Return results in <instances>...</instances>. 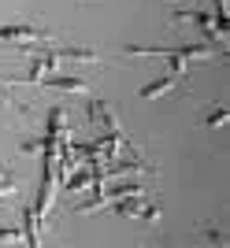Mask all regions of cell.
<instances>
[{"instance_id": "cell-9", "label": "cell", "mask_w": 230, "mask_h": 248, "mask_svg": "<svg viewBox=\"0 0 230 248\" xmlns=\"http://www.w3.org/2000/svg\"><path fill=\"white\" fill-rule=\"evenodd\" d=\"M11 189H15V182H11V178H4V167H0V193H11Z\"/></svg>"}, {"instance_id": "cell-7", "label": "cell", "mask_w": 230, "mask_h": 248, "mask_svg": "<svg viewBox=\"0 0 230 248\" xmlns=\"http://www.w3.org/2000/svg\"><path fill=\"white\" fill-rule=\"evenodd\" d=\"M227 119H230V111H227V108H215V111H212L208 119H204V126H223Z\"/></svg>"}, {"instance_id": "cell-8", "label": "cell", "mask_w": 230, "mask_h": 248, "mask_svg": "<svg viewBox=\"0 0 230 248\" xmlns=\"http://www.w3.org/2000/svg\"><path fill=\"white\" fill-rule=\"evenodd\" d=\"M37 148H41V141H22V145H19V152H22V155H33Z\"/></svg>"}, {"instance_id": "cell-5", "label": "cell", "mask_w": 230, "mask_h": 248, "mask_svg": "<svg viewBox=\"0 0 230 248\" xmlns=\"http://www.w3.org/2000/svg\"><path fill=\"white\" fill-rule=\"evenodd\" d=\"M119 197H141V186L137 182H123V186H115L104 193V200H119Z\"/></svg>"}, {"instance_id": "cell-10", "label": "cell", "mask_w": 230, "mask_h": 248, "mask_svg": "<svg viewBox=\"0 0 230 248\" xmlns=\"http://www.w3.org/2000/svg\"><path fill=\"white\" fill-rule=\"evenodd\" d=\"M0 241H22L19 230H0Z\"/></svg>"}, {"instance_id": "cell-1", "label": "cell", "mask_w": 230, "mask_h": 248, "mask_svg": "<svg viewBox=\"0 0 230 248\" xmlns=\"http://www.w3.org/2000/svg\"><path fill=\"white\" fill-rule=\"evenodd\" d=\"M0 41H19V45L49 41V30H41V26H26V22H11V26H0Z\"/></svg>"}, {"instance_id": "cell-6", "label": "cell", "mask_w": 230, "mask_h": 248, "mask_svg": "<svg viewBox=\"0 0 230 248\" xmlns=\"http://www.w3.org/2000/svg\"><path fill=\"white\" fill-rule=\"evenodd\" d=\"M63 115H67L63 108H52V111H49V137H56L63 130Z\"/></svg>"}, {"instance_id": "cell-2", "label": "cell", "mask_w": 230, "mask_h": 248, "mask_svg": "<svg viewBox=\"0 0 230 248\" xmlns=\"http://www.w3.org/2000/svg\"><path fill=\"white\" fill-rule=\"evenodd\" d=\"M41 85H49V89H63V93H85V89H89L85 78H60V74H45Z\"/></svg>"}, {"instance_id": "cell-4", "label": "cell", "mask_w": 230, "mask_h": 248, "mask_svg": "<svg viewBox=\"0 0 230 248\" xmlns=\"http://www.w3.org/2000/svg\"><path fill=\"white\" fill-rule=\"evenodd\" d=\"M175 82H178V74H167V78H160V82L145 85V89H141V100H152V96H164V93H171V89H175Z\"/></svg>"}, {"instance_id": "cell-3", "label": "cell", "mask_w": 230, "mask_h": 248, "mask_svg": "<svg viewBox=\"0 0 230 248\" xmlns=\"http://www.w3.org/2000/svg\"><path fill=\"white\" fill-rule=\"evenodd\" d=\"M175 19L197 22V30H200V33H208V37H219V33H215V22H212V15H208V11H200V8H193V11H178Z\"/></svg>"}, {"instance_id": "cell-11", "label": "cell", "mask_w": 230, "mask_h": 248, "mask_svg": "<svg viewBox=\"0 0 230 248\" xmlns=\"http://www.w3.org/2000/svg\"><path fill=\"white\" fill-rule=\"evenodd\" d=\"M0 108H4V111H8V108H15V104H11V96L4 93V89H0Z\"/></svg>"}]
</instances>
